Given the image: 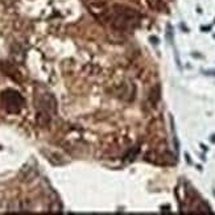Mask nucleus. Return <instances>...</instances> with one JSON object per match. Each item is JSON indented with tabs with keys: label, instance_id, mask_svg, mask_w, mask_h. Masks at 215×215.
Wrapping results in <instances>:
<instances>
[{
	"label": "nucleus",
	"instance_id": "f257e3e1",
	"mask_svg": "<svg viewBox=\"0 0 215 215\" xmlns=\"http://www.w3.org/2000/svg\"><path fill=\"white\" fill-rule=\"evenodd\" d=\"M139 19L140 16L135 9L123 6H115L111 16V24L117 30H129L137 27Z\"/></svg>",
	"mask_w": 215,
	"mask_h": 215
},
{
	"label": "nucleus",
	"instance_id": "f03ea898",
	"mask_svg": "<svg viewBox=\"0 0 215 215\" xmlns=\"http://www.w3.org/2000/svg\"><path fill=\"white\" fill-rule=\"evenodd\" d=\"M1 103L8 112H19L24 104V99L17 91L7 90L1 94Z\"/></svg>",
	"mask_w": 215,
	"mask_h": 215
},
{
	"label": "nucleus",
	"instance_id": "7ed1b4c3",
	"mask_svg": "<svg viewBox=\"0 0 215 215\" xmlns=\"http://www.w3.org/2000/svg\"><path fill=\"white\" fill-rule=\"evenodd\" d=\"M168 40L172 42L173 41V32H172V27L170 25H168Z\"/></svg>",
	"mask_w": 215,
	"mask_h": 215
},
{
	"label": "nucleus",
	"instance_id": "20e7f679",
	"mask_svg": "<svg viewBox=\"0 0 215 215\" xmlns=\"http://www.w3.org/2000/svg\"><path fill=\"white\" fill-rule=\"evenodd\" d=\"M201 29H202V30H203V32H209V30H210V29H211V27H210V25H209V27H202V28H201Z\"/></svg>",
	"mask_w": 215,
	"mask_h": 215
},
{
	"label": "nucleus",
	"instance_id": "39448f33",
	"mask_svg": "<svg viewBox=\"0 0 215 215\" xmlns=\"http://www.w3.org/2000/svg\"><path fill=\"white\" fill-rule=\"evenodd\" d=\"M151 41H152V42H153V44H157V42H158V40H157V37H151Z\"/></svg>",
	"mask_w": 215,
	"mask_h": 215
},
{
	"label": "nucleus",
	"instance_id": "423d86ee",
	"mask_svg": "<svg viewBox=\"0 0 215 215\" xmlns=\"http://www.w3.org/2000/svg\"><path fill=\"white\" fill-rule=\"evenodd\" d=\"M185 157H186V161H187V164H191V160H190V157H189V154H185Z\"/></svg>",
	"mask_w": 215,
	"mask_h": 215
},
{
	"label": "nucleus",
	"instance_id": "0eeeda50",
	"mask_svg": "<svg viewBox=\"0 0 215 215\" xmlns=\"http://www.w3.org/2000/svg\"><path fill=\"white\" fill-rule=\"evenodd\" d=\"M210 140H211V143H215V135H212L211 137H210Z\"/></svg>",
	"mask_w": 215,
	"mask_h": 215
},
{
	"label": "nucleus",
	"instance_id": "6e6552de",
	"mask_svg": "<svg viewBox=\"0 0 215 215\" xmlns=\"http://www.w3.org/2000/svg\"><path fill=\"white\" fill-rule=\"evenodd\" d=\"M206 74H210V75H215V71H206Z\"/></svg>",
	"mask_w": 215,
	"mask_h": 215
},
{
	"label": "nucleus",
	"instance_id": "1a4fd4ad",
	"mask_svg": "<svg viewBox=\"0 0 215 215\" xmlns=\"http://www.w3.org/2000/svg\"><path fill=\"white\" fill-rule=\"evenodd\" d=\"M214 37H215V36H214Z\"/></svg>",
	"mask_w": 215,
	"mask_h": 215
}]
</instances>
